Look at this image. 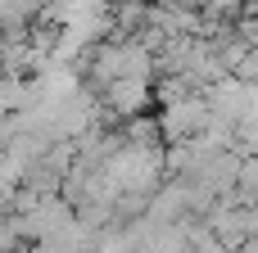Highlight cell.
<instances>
[{
  "label": "cell",
  "instance_id": "cell-1",
  "mask_svg": "<svg viewBox=\"0 0 258 253\" xmlns=\"http://www.w3.org/2000/svg\"><path fill=\"white\" fill-rule=\"evenodd\" d=\"M209 104H204V91H195V95H186V100H177V104H168L163 113H159V136H163V145H177V140H195L204 127H209Z\"/></svg>",
  "mask_w": 258,
  "mask_h": 253
},
{
  "label": "cell",
  "instance_id": "cell-2",
  "mask_svg": "<svg viewBox=\"0 0 258 253\" xmlns=\"http://www.w3.org/2000/svg\"><path fill=\"white\" fill-rule=\"evenodd\" d=\"M122 145H136V149H163V136H159V118H122Z\"/></svg>",
  "mask_w": 258,
  "mask_h": 253
},
{
  "label": "cell",
  "instance_id": "cell-3",
  "mask_svg": "<svg viewBox=\"0 0 258 253\" xmlns=\"http://www.w3.org/2000/svg\"><path fill=\"white\" fill-rule=\"evenodd\" d=\"M36 14H41V0H0V36L23 32Z\"/></svg>",
  "mask_w": 258,
  "mask_h": 253
},
{
  "label": "cell",
  "instance_id": "cell-4",
  "mask_svg": "<svg viewBox=\"0 0 258 253\" xmlns=\"http://www.w3.org/2000/svg\"><path fill=\"white\" fill-rule=\"evenodd\" d=\"M231 204H240V208L258 204V158H240V172H236V186H231Z\"/></svg>",
  "mask_w": 258,
  "mask_h": 253
},
{
  "label": "cell",
  "instance_id": "cell-5",
  "mask_svg": "<svg viewBox=\"0 0 258 253\" xmlns=\"http://www.w3.org/2000/svg\"><path fill=\"white\" fill-rule=\"evenodd\" d=\"M236 253H258V231H254V235H245V240H240V249H236Z\"/></svg>",
  "mask_w": 258,
  "mask_h": 253
}]
</instances>
